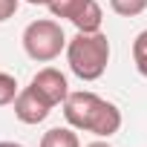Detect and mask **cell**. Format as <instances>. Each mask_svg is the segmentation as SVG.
<instances>
[{
  "label": "cell",
  "mask_w": 147,
  "mask_h": 147,
  "mask_svg": "<svg viewBox=\"0 0 147 147\" xmlns=\"http://www.w3.org/2000/svg\"><path fill=\"white\" fill-rule=\"evenodd\" d=\"M63 118L69 127H75L81 133H92L98 138H110L121 130V110L90 92V90H78V92H69L63 101Z\"/></svg>",
  "instance_id": "cell-1"
},
{
  "label": "cell",
  "mask_w": 147,
  "mask_h": 147,
  "mask_svg": "<svg viewBox=\"0 0 147 147\" xmlns=\"http://www.w3.org/2000/svg\"><path fill=\"white\" fill-rule=\"evenodd\" d=\"M66 63L81 81H98L110 63V40L104 32H78L66 40Z\"/></svg>",
  "instance_id": "cell-2"
},
{
  "label": "cell",
  "mask_w": 147,
  "mask_h": 147,
  "mask_svg": "<svg viewBox=\"0 0 147 147\" xmlns=\"http://www.w3.org/2000/svg\"><path fill=\"white\" fill-rule=\"evenodd\" d=\"M23 49L32 61L38 63H49L55 61L61 52H66V35L61 29L58 20H49V18H40V20H32L26 29H23Z\"/></svg>",
  "instance_id": "cell-3"
},
{
  "label": "cell",
  "mask_w": 147,
  "mask_h": 147,
  "mask_svg": "<svg viewBox=\"0 0 147 147\" xmlns=\"http://www.w3.org/2000/svg\"><path fill=\"white\" fill-rule=\"evenodd\" d=\"M29 87L32 90H38L52 107H58V104H63L66 101V95H69V84H66V75L61 69H55V66H43L40 72H35V78L29 81Z\"/></svg>",
  "instance_id": "cell-4"
},
{
  "label": "cell",
  "mask_w": 147,
  "mask_h": 147,
  "mask_svg": "<svg viewBox=\"0 0 147 147\" xmlns=\"http://www.w3.org/2000/svg\"><path fill=\"white\" fill-rule=\"evenodd\" d=\"M49 113H52V104L38 90L23 87L18 92V98H15V115H18V121H23V124H40V121H46Z\"/></svg>",
  "instance_id": "cell-5"
},
{
  "label": "cell",
  "mask_w": 147,
  "mask_h": 147,
  "mask_svg": "<svg viewBox=\"0 0 147 147\" xmlns=\"http://www.w3.org/2000/svg\"><path fill=\"white\" fill-rule=\"evenodd\" d=\"M38 147H81V138H78L75 127H52L43 133Z\"/></svg>",
  "instance_id": "cell-6"
},
{
  "label": "cell",
  "mask_w": 147,
  "mask_h": 147,
  "mask_svg": "<svg viewBox=\"0 0 147 147\" xmlns=\"http://www.w3.org/2000/svg\"><path fill=\"white\" fill-rule=\"evenodd\" d=\"M101 20H104V12L98 6V0H90V3L78 12V18L72 20L78 32H101Z\"/></svg>",
  "instance_id": "cell-7"
},
{
  "label": "cell",
  "mask_w": 147,
  "mask_h": 147,
  "mask_svg": "<svg viewBox=\"0 0 147 147\" xmlns=\"http://www.w3.org/2000/svg\"><path fill=\"white\" fill-rule=\"evenodd\" d=\"M87 3L90 0H49V12H52V18H66L72 23Z\"/></svg>",
  "instance_id": "cell-8"
},
{
  "label": "cell",
  "mask_w": 147,
  "mask_h": 147,
  "mask_svg": "<svg viewBox=\"0 0 147 147\" xmlns=\"http://www.w3.org/2000/svg\"><path fill=\"white\" fill-rule=\"evenodd\" d=\"M133 63L138 69V75L147 78V29L138 32L136 40H133Z\"/></svg>",
  "instance_id": "cell-9"
},
{
  "label": "cell",
  "mask_w": 147,
  "mask_h": 147,
  "mask_svg": "<svg viewBox=\"0 0 147 147\" xmlns=\"http://www.w3.org/2000/svg\"><path fill=\"white\" fill-rule=\"evenodd\" d=\"M18 92H20V87H18V78H15V75H9V72H0V107H9V104H15Z\"/></svg>",
  "instance_id": "cell-10"
},
{
  "label": "cell",
  "mask_w": 147,
  "mask_h": 147,
  "mask_svg": "<svg viewBox=\"0 0 147 147\" xmlns=\"http://www.w3.org/2000/svg\"><path fill=\"white\" fill-rule=\"evenodd\" d=\"M110 9L121 18H136L147 9V0H110Z\"/></svg>",
  "instance_id": "cell-11"
},
{
  "label": "cell",
  "mask_w": 147,
  "mask_h": 147,
  "mask_svg": "<svg viewBox=\"0 0 147 147\" xmlns=\"http://www.w3.org/2000/svg\"><path fill=\"white\" fill-rule=\"evenodd\" d=\"M18 6H20V0H0V23H6L9 18H15Z\"/></svg>",
  "instance_id": "cell-12"
},
{
  "label": "cell",
  "mask_w": 147,
  "mask_h": 147,
  "mask_svg": "<svg viewBox=\"0 0 147 147\" xmlns=\"http://www.w3.org/2000/svg\"><path fill=\"white\" fill-rule=\"evenodd\" d=\"M87 147H113V144H110L107 138H95V141H90Z\"/></svg>",
  "instance_id": "cell-13"
},
{
  "label": "cell",
  "mask_w": 147,
  "mask_h": 147,
  "mask_svg": "<svg viewBox=\"0 0 147 147\" xmlns=\"http://www.w3.org/2000/svg\"><path fill=\"white\" fill-rule=\"evenodd\" d=\"M26 3H32V6H49V0H26Z\"/></svg>",
  "instance_id": "cell-14"
},
{
  "label": "cell",
  "mask_w": 147,
  "mask_h": 147,
  "mask_svg": "<svg viewBox=\"0 0 147 147\" xmlns=\"http://www.w3.org/2000/svg\"><path fill=\"white\" fill-rule=\"evenodd\" d=\"M0 147H23V144H18V141H0Z\"/></svg>",
  "instance_id": "cell-15"
}]
</instances>
